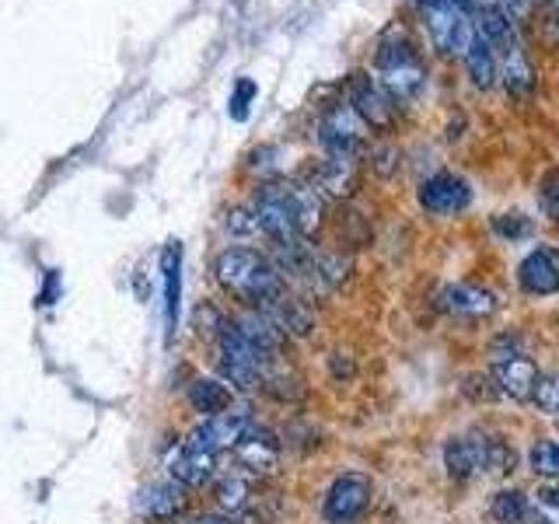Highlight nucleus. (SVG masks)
Returning <instances> with one entry per match:
<instances>
[{
  "mask_svg": "<svg viewBox=\"0 0 559 524\" xmlns=\"http://www.w3.org/2000/svg\"><path fill=\"white\" fill-rule=\"evenodd\" d=\"M217 284L252 308L270 305L273 297L284 294V276L276 262L255 249H224L217 255Z\"/></svg>",
  "mask_w": 559,
  "mask_h": 524,
  "instance_id": "obj_1",
  "label": "nucleus"
},
{
  "mask_svg": "<svg viewBox=\"0 0 559 524\" xmlns=\"http://www.w3.org/2000/svg\"><path fill=\"white\" fill-rule=\"evenodd\" d=\"M374 70H378V84L389 92L392 98L399 102H409L419 95V87H424V63L416 60V52L409 43L402 39H389L381 43L378 57H374Z\"/></svg>",
  "mask_w": 559,
  "mask_h": 524,
  "instance_id": "obj_2",
  "label": "nucleus"
},
{
  "mask_svg": "<svg viewBox=\"0 0 559 524\" xmlns=\"http://www.w3.org/2000/svg\"><path fill=\"white\" fill-rule=\"evenodd\" d=\"M419 4H424L433 43L444 52H451V57H465L472 39H476L472 14H465L454 0H419Z\"/></svg>",
  "mask_w": 559,
  "mask_h": 524,
  "instance_id": "obj_3",
  "label": "nucleus"
},
{
  "mask_svg": "<svg viewBox=\"0 0 559 524\" xmlns=\"http://www.w3.org/2000/svg\"><path fill=\"white\" fill-rule=\"evenodd\" d=\"M374 497V483L364 476V472H343V476L329 486L325 493V521L332 524H354L367 514Z\"/></svg>",
  "mask_w": 559,
  "mask_h": 524,
  "instance_id": "obj_4",
  "label": "nucleus"
},
{
  "mask_svg": "<svg viewBox=\"0 0 559 524\" xmlns=\"http://www.w3.org/2000/svg\"><path fill=\"white\" fill-rule=\"evenodd\" d=\"M319 140L325 154H346L357 157L367 144V122L354 105H332L319 122Z\"/></svg>",
  "mask_w": 559,
  "mask_h": 524,
  "instance_id": "obj_5",
  "label": "nucleus"
},
{
  "mask_svg": "<svg viewBox=\"0 0 559 524\" xmlns=\"http://www.w3.org/2000/svg\"><path fill=\"white\" fill-rule=\"evenodd\" d=\"M252 217L259 224V231L273 238V245H287V241L301 238V235H297V227H294L284 186H262L255 192V200H252Z\"/></svg>",
  "mask_w": 559,
  "mask_h": 524,
  "instance_id": "obj_6",
  "label": "nucleus"
},
{
  "mask_svg": "<svg viewBox=\"0 0 559 524\" xmlns=\"http://www.w3.org/2000/svg\"><path fill=\"white\" fill-rule=\"evenodd\" d=\"M472 203V189L465 179L451 171H437L419 186V206L427 210L430 217H454Z\"/></svg>",
  "mask_w": 559,
  "mask_h": 524,
  "instance_id": "obj_7",
  "label": "nucleus"
},
{
  "mask_svg": "<svg viewBox=\"0 0 559 524\" xmlns=\"http://www.w3.org/2000/svg\"><path fill=\"white\" fill-rule=\"evenodd\" d=\"M214 465H217V451L210 448L200 433H189V441L175 448L168 472L179 486H203L210 476H214Z\"/></svg>",
  "mask_w": 559,
  "mask_h": 524,
  "instance_id": "obj_8",
  "label": "nucleus"
},
{
  "mask_svg": "<svg viewBox=\"0 0 559 524\" xmlns=\"http://www.w3.org/2000/svg\"><path fill=\"white\" fill-rule=\"evenodd\" d=\"M349 105L360 112V119L367 127L374 130H389L395 122V105H392V95L384 92V87L367 78V74H354L349 78Z\"/></svg>",
  "mask_w": 559,
  "mask_h": 524,
  "instance_id": "obj_9",
  "label": "nucleus"
},
{
  "mask_svg": "<svg viewBox=\"0 0 559 524\" xmlns=\"http://www.w3.org/2000/svg\"><path fill=\"white\" fill-rule=\"evenodd\" d=\"M518 287L532 297L559 294V249L542 245V249H532L524 255L518 266Z\"/></svg>",
  "mask_w": 559,
  "mask_h": 524,
  "instance_id": "obj_10",
  "label": "nucleus"
},
{
  "mask_svg": "<svg viewBox=\"0 0 559 524\" xmlns=\"http://www.w3.org/2000/svg\"><path fill=\"white\" fill-rule=\"evenodd\" d=\"M489 441L493 437L489 433H465V437H451V441L444 444V465L454 479H472L479 476V472H486L489 465Z\"/></svg>",
  "mask_w": 559,
  "mask_h": 524,
  "instance_id": "obj_11",
  "label": "nucleus"
},
{
  "mask_svg": "<svg viewBox=\"0 0 559 524\" xmlns=\"http://www.w3.org/2000/svg\"><path fill=\"white\" fill-rule=\"evenodd\" d=\"M441 308L459 319H489L500 308V297L479 284H451L441 290Z\"/></svg>",
  "mask_w": 559,
  "mask_h": 524,
  "instance_id": "obj_12",
  "label": "nucleus"
},
{
  "mask_svg": "<svg viewBox=\"0 0 559 524\" xmlns=\"http://www.w3.org/2000/svg\"><path fill=\"white\" fill-rule=\"evenodd\" d=\"M287 189V203H290V217L297 235L305 241L325 224V196L314 186H284Z\"/></svg>",
  "mask_w": 559,
  "mask_h": 524,
  "instance_id": "obj_13",
  "label": "nucleus"
},
{
  "mask_svg": "<svg viewBox=\"0 0 559 524\" xmlns=\"http://www.w3.org/2000/svg\"><path fill=\"white\" fill-rule=\"evenodd\" d=\"M249 430H252V416L249 413H245V409H224L217 416H210L197 433L221 454L227 448H238L241 437L249 433Z\"/></svg>",
  "mask_w": 559,
  "mask_h": 524,
  "instance_id": "obj_14",
  "label": "nucleus"
},
{
  "mask_svg": "<svg viewBox=\"0 0 559 524\" xmlns=\"http://www.w3.org/2000/svg\"><path fill=\"white\" fill-rule=\"evenodd\" d=\"M325 196H349L357 186V157L346 154H325L319 165H314V182H311Z\"/></svg>",
  "mask_w": 559,
  "mask_h": 524,
  "instance_id": "obj_15",
  "label": "nucleus"
},
{
  "mask_svg": "<svg viewBox=\"0 0 559 524\" xmlns=\"http://www.w3.org/2000/svg\"><path fill=\"white\" fill-rule=\"evenodd\" d=\"M493 378L500 384V392H507L511 398L518 402H528L535 395V384H538V367L532 357H507L500 364H493Z\"/></svg>",
  "mask_w": 559,
  "mask_h": 524,
  "instance_id": "obj_16",
  "label": "nucleus"
},
{
  "mask_svg": "<svg viewBox=\"0 0 559 524\" xmlns=\"http://www.w3.org/2000/svg\"><path fill=\"white\" fill-rule=\"evenodd\" d=\"M262 311L270 314L284 336H311V329H314V311L301 301V297H290L287 290L273 297L270 305H262Z\"/></svg>",
  "mask_w": 559,
  "mask_h": 524,
  "instance_id": "obj_17",
  "label": "nucleus"
},
{
  "mask_svg": "<svg viewBox=\"0 0 559 524\" xmlns=\"http://www.w3.org/2000/svg\"><path fill=\"white\" fill-rule=\"evenodd\" d=\"M238 325V332L245 340H249L262 357L266 360H273V357H280V349H284V343H287V336L284 332L276 329V322L270 319L266 311L262 308H252V311H245L241 319L235 322Z\"/></svg>",
  "mask_w": 559,
  "mask_h": 524,
  "instance_id": "obj_18",
  "label": "nucleus"
},
{
  "mask_svg": "<svg viewBox=\"0 0 559 524\" xmlns=\"http://www.w3.org/2000/svg\"><path fill=\"white\" fill-rule=\"evenodd\" d=\"M235 454L249 472H273L280 462V444L266 430H249L241 437V444L235 448Z\"/></svg>",
  "mask_w": 559,
  "mask_h": 524,
  "instance_id": "obj_19",
  "label": "nucleus"
},
{
  "mask_svg": "<svg viewBox=\"0 0 559 524\" xmlns=\"http://www.w3.org/2000/svg\"><path fill=\"white\" fill-rule=\"evenodd\" d=\"M186 497H182V486L175 483H154L140 493V511L154 521H171L175 514H182Z\"/></svg>",
  "mask_w": 559,
  "mask_h": 524,
  "instance_id": "obj_20",
  "label": "nucleus"
},
{
  "mask_svg": "<svg viewBox=\"0 0 559 524\" xmlns=\"http://www.w3.org/2000/svg\"><path fill=\"white\" fill-rule=\"evenodd\" d=\"M465 67H468L472 84L483 87V92H489V87L500 81V60H497V52L489 49V43H483L479 35L472 39V46L465 52Z\"/></svg>",
  "mask_w": 559,
  "mask_h": 524,
  "instance_id": "obj_21",
  "label": "nucleus"
},
{
  "mask_svg": "<svg viewBox=\"0 0 559 524\" xmlns=\"http://www.w3.org/2000/svg\"><path fill=\"white\" fill-rule=\"evenodd\" d=\"M497 60H500V78H503V84H507V92H511L514 98L528 95V92H532V67H528V60H524L521 43L507 46Z\"/></svg>",
  "mask_w": 559,
  "mask_h": 524,
  "instance_id": "obj_22",
  "label": "nucleus"
},
{
  "mask_svg": "<svg viewBox=\"0 0 559 524\" xmlns=\"http://www.w3.org/2000/svg\"><path fill=\"white\" fill-rule=\"evenodd\" d=\"M189 402H192V409H197V413L217 416L224 409H231V392H227V384H221L214 378H200V381H192Z\"/></svg>",
  "mask_w": 559,
  "mask_h": 524,
  "instance_id": "obj_23",
  "label": "nucleus"
},
{
  "mask_svg": "<svg viewBox=\"0 0 559 524\" xmlns=\"http://www.w3.org/2000/svg\"><path fill=\"white\" fill-rule=\"evenodd\" d=\"M528 511H532V500L524 497L521 489H500V493H493V500H489V514L500 524H524Z\"/></svg>",
  "mask_w": 559,
  "mask_h": 524,
  "instance_id": "obj_24",
  "label": "nucleus"
},
{
  "mask_svg": "<svg viewBox=\"0 0 559 524\" xmlns=\"http://www.w3.org/2000/svg\"><path fill=\"white\" fill-rule=\"evenodd\" d=\"M249 483H245L241 476H227V479H221L217 483V503L224 507V511H245L249 507Z\"/></svg>",
  "mask_w": 559,
  "mask_h": 524,
  "instance_id": "obj_25",
  "label": "nucleus"
},
{
  "mask_svg": "<svg viewBox=\"0 0 559 524\" xmlns=\"http://www.w3.org/2000/svg\"><path fill=\"white\" fill-rule=\"evenodd\" d=\"M528 465L546 479H559V444L556 441H538L528 451Z\"/></svg>",
  "mask_w": 559,
  "mask_h": 524,
  "instance_id": "obj_26",
  "label": "nucleus"
},
{
  "mask_svg": "<svg viewBox=\"0 0 559 524\" xmlns=\"http://www.w3.org/2000/svg\"><path fill=\"white\" fill-rule=\"evenodd\" d=\"M493 231L507 241H521V238H532L535 235V224L524 217V214H503L493 221Z\"/></svg>",
  "mask_w": 559,
  "mask_h": 524,
  "instance_id": "obj_27",
  "label": "nucleus"
},
{
  "mask_svg": "<svg viewBox=\"0 0 559 524\" xmlns=\"http://www.w3.org/2000/svg\"><path fill=\"white\" fill-rule=\"evenodd\" d=\"M532 398H535V406H538L542 413H556V416H559V374L538 378Z\"/></svg>",
  "mask_w": 559,
  "mask_h": 524,
  "instance_id": "obj_28",
  "label": "nucleus"
},
{
  "mask_svg": "<svg viewBox=\"0 0 559 524\" xmlns=\"http://www.w3.org/2000/svg\"><path fill=\"white\" fill-rule=\"evenodd\" d=\"M197 329H200V336H214L221 340V332L227 329V319L214 308V305H200L197 308Z\"/></svg>",
  "mask_w": 559,
  "mask_h": 524,
  "instance_id": "obj_29",
  "label": "nucleus"
},
{
  "mask_svg": "<svg viewBox=\"0 0 559 524\" xmlns=\"http://www.w3.org/2000/svg\"><path fill=\"white\" fill-rule=\"evenodd\" d=\"M535 507L549 524H559V489L556 486H542L535 493Z\"/></svg>",
  "mask_w": 559,
  "mask_h": 524,
  "instance_id": "obj_30",
  "label": "nucleus"
},
{
  "mask_svg": "<svg viewBox=\"0 0 559 524\" xmlns=\"http://www.w3.org/2000/svg\"><path fill=\"white\" fill-rule=\"evenodd\" d=\"M255 95V84L252 81H241L238 84V95L231 98V116L235 119H245V116H249V98Z\"/></svg>",
  "mask_w": 559,
  "mask_h": 524,
  "instance_id": "obj_31",
  "label": "nucleus"
},
{
  "mask_svg": "<svg viewBox=\"0 0 559 524\" xmlns=\"http://www.w3.org/2000/svg\"><path fill=\"white\" fill-rule=\"evenodd\" d=\"M542 206L549 210V217L559 221V186H556V179L546 182V192H542Z\"/></svg>",
  "mask_w": 559,
  "mask_h": 524,
  "instance_id": "obj_32",
  "label": "nucleus"
},
{
  "mask_svg": "<svg viewBox=\"0 0 559 524\" xmlns=\"http://www.w3.org/2000/svg\"><path fill=\"white\" fill-rule=\"evenodd\" d=\"M497 4L514 17V14H521L524 8H528V0H497Z\"/></svg>",
  "mask_w": 559,
  "mask_h": 524,
  "instance_id": "obj_33",
  "label": "nucleus"
},
{
  "mask_svg": "<svg viewBox=\"0 0 559 524\" xmlns=\"http://www.w3.org/2000/svg\"><path fill=\"white\" fill-rule=\"evenodd\" d=\"M192 524H231L227 517H221V514H203V517H197Z\"/></svg>",
  "mask_w": 559,
  "mask_h": 524,
  "instance_id": "obj_34",
  "label": "nucleus"
}]
</instances>
